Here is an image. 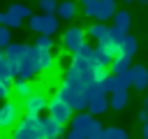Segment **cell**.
I'll return each mask as SVG.
<instances>
[{
  "label": "cell",
  "mask_w": 148,
  "mask_h": 139,
  "mask_svg": "<svg viewBox=\"0 0 148 139\" xmlns=\"http://www.w3.org/2000/svg\"><path fill=\"white\" fill-rule=\"evenodd\" d=\"M37 67L39 72H46L53 67V53L51 49H37Z\"/></svg>",
  "instance_id": "cell-18"
},
{
  "label": "cell",
  "mask_w": 148,
  "mask_h": 139,
  "mask_svg": "<svg viewBox=\"0 0 148 139\" xmlns=\"http://www.w3.org/2000/svg\"><path fill=\"white\" fill-rule=\"evenodd\" d=\"M39 127H42V137H46V139L65 137V130H62V125H60L56 118H51V116H46V118H39Z\"/></svg>",
  "instance_id": "cell-12"
},
{
  "label": "cell",
  "mask_w": 148,
  "mask_h": 139,
  "mask_svg": "<svg viewBox=\"0 0 148 139\" xmlns=\"http://www.w3.org/2000/svg\"><path fill=\"white\" fill-rule=\"evenodd\" d=\"M39 114H25L21 120H16L12 137L14 139H42V127H39Z\"/></svg>",
  "instance_id": "cell-2"
},
{
  "label": "cell",
  "mask_w": 148,
  "mask_h": 139,
  "mask_svg": "<svg viewBox=\"0 0 148 139\" xmlns=\"http://www.w3.org/2000/svg\"><path fill=\"white\" fill-rule=\"evenodd\" d=\"M37 72H39V67H37V46L32 44V46H25V53L16 65V76L18 79H32V76H37Z\"/></svg>",
  "instance_id": "cell-3"
},
{
  "label": "cell",
  "mask_w": 148,
  "mask_h": 139,
  "mask_svg": "<svg viewBox=\"0 0 148 139\" xmlns=\"http://www.w3.org/2000/svg\"><path fill=\"white\" fill-rule=\"evenodd\" d=\"M88 2H90V0H81V5H88Z\"/></svg>",
  "instance_id": "cell-41"
},
{
  "label": "cell",
  "mask_w": 148,
  "mask_h": 139,
  "mask_svg": "<svg viewBox=\"0 0 148 139\" xmlns=\"http://www.w3.org/2000/svg\"><path fill=\"white\" fill-rule=\"evenodd\" d=\"M21 21H23V19H18L14 12H9V9L5 12V19H2V23H5L9 30H12V28H21Z\"/></svg>",
  "instance_id": "cell-28"
},
{
  "label": "cell",
  "mask_w": 148,
  "mask_h": 139,
  "mask_svg": "<svg viewBox=\"0 0 148 139\" xmlns=\"http://www.w3.org/2000/svg\"><path fill=\"white\" fill-rule=\"evenodd\" d=\"M58 19H62V21H69V19H74V14H76V5L72 2V0H62V2H58L56 5V12H53Z\"/></svg>",
  "instance_id": "cell-15"
},
{
  "label": "cell",
  "mask_w": 148,
  "mask_h": 139,
  "mask_svg": "<svg viewBox=\"0 0 148 139\" xmlns=\"http://www.w3.org/2000/svg\"><path fill=\"white\" fill-rule=\"evenodd\" d=\"M123 2H132V0H123Z\"/></svg>",
  "instance_id": "cell-43"
},
{
  "label": "cell",
  "mask_w": 148,
  "mask_h": 139,
  "mask_svg": "<svg viewBox=\"0 0 148 139\" xmlns=\"http://www.w3.org/2000/svg\"><path fill=\"white\" fill-rule=\"evenodd\" d=\"M83 39H86V28L74 25V28H67V30H65V35H62V46H65L67 53L74 56V53L79 51V46H81Z\"/></svg>",
  "instance_id": "cell-8"
},
{
  "label": "cell",
  "mask_w": 148,
  "mask_h": 139,
  "mask_svg": "<svg viewBox=\"0 0 148 139\" xmlns=\"http://www.w3.org/2000/svg\"><path fill=\"white\" fill-rule=\"evenodd\" d=\"M86 109H88V114H92V116H99V114H104L106 109H109V100H106V93H95L90 100H88V104H86Z\"/></svg>",
  "instance_id": "cell-14"
},
{
  "label": "cell",
  "mask_w": 148,
  "mask_h": 139,
  "mask_svg": "<svg viewBox=\"0 0 148 139\" xmlns=\"http://www.w3.org/2000/svg\"><path fill=\"white\" fill-rule=\"evenodd\" d=\"M16 120H18V104L9 102V97L2 100V104H0V127L7 130V127H12Z\"/></svg>",
  "instance_id": "cell-9"
},
{
  "label": "cell",
  "mask_w": 148,
  "mask_h": 139,
  "mask_svg": "<svg viewBox=\"0 0 148 139\" xmlns=\"http://www.w3.org/2000/svg\"><path fill=\"white\" fill-rule=\"evenodd\" d=\"M46 109H49V116L51 118H56L60 125H65V123H69V118H72V109L58 97V95H53L49 102H46Z\"/></svg>",
  "instance_id": "cell-7"
},
{
  "label": "cell",
  "mask_w": 148,
  "mask_h": 139,
  "mask_svg": "<svg viewBox=\"0 0 148 139\" xmlns=\"http://www.w3.org/2000/svg\"><path fill=\"white\" fill-rule=\"evenodd\" d=\"M12 42V35H9V28L5 23H0V49H5L7 44Z\"/></svg>",
  "instance_id": "cell-34"
},
{
  "label": "cell",
  "mask_w": 148,
  "mask_h": 139,
  "mask_svg": "<svg viewBox=\"0 0 148 139\" xmlns=\"http://www.w3.org/2000/svg\"><path fill=\"white\" fill-rule=\"evenodd\" d=\"M12 81H14V83H12V90H14V95H16V97H25L28 93H32L30 79H18V76H14Z\"/></svg>",
  "instance_id": "cell-21"
},
{
  "label": "cell",
  "mask_w": 148,
  "mask_h": 139,
  "mask_svg": "<svg viewBox=\"0 0 148 139\" xmlns=\"http://www.w3.org/2000/svg\"><path fill=\"white\" fill-rule=\"evenodd\" d=\"M139 2H141V5H146V2H148V0H139Z\"/></svg>",
  "instance_id": "cell-42"
},
{
  "label": "cell",
  "mask_w": 148,
  "mask_h": 139,
  "mask_svg": "<svg viewBox=\"0 0 148 139\" xmlns=\"http://www.w3.org/2000/svg\"><path fill=\"white\" fill-rule=\"evenodd\" d=\"M111 19H113V25H118L120 30H130V25H132V16H130V12L127 9H116L113 14H111Z\"/></svg>",
  "instance_id": "cell-17"
},
{
  "label": "cell",
  "mask_w": 148,
  "mask_h": 139,
  "mask_svg": "<svg viewBox=\"0 0 148 139\" xmlns=\"http://www.w3.org/2000/svg\"><path fill=\"white\" fill-rule=\"evenodd\" d=\"M9 95H12V88H9V83L0 81V100H7Z\"/></svg>",
  "instance_id": "cell-35"
},
{
  "label": "cell",
  "mask_w": 148,
  "mask_h": 139,
  "mask_svg": "<svg viewBox=\"0 0 148 139\" xmlns=\"http://www.w3.org/2000/svg\"><path fill=\"white\" fill-rule=\"evenodd\" d=\"M104 32H106V25H104V21H99V23H92L90 28H86V35H90L92 39H102L104 37Z\"/></svg>",
  "instance_id": "cell-27"
},
{
  "label": "cell",
  "mask_w": 148,
  "mask_h": 139,
  "mask_svg": "<svg viewBox=\"0 0 148 139\" xmlns=\"http://www.w3.org/2000/svg\"><path fill=\"white\" fill-rule=\"evenodd\" d=\"M113 81H116V88H118V90H127V88H130V83H132L130 70H125V72H118V74H113ZM116 88H113V90H116Z\"/></svg>",
  "instance_id": "cell-25"
},
{
  "label": "cell",
  "mask_w": 148,
  "mask_h": 139,
  "mask_svg": "<svg viewBox=\"0 0 148 139\" xmlns=\"http://www.w3.org/2000/svg\"><path fill=\"white\" fill-rule=\"evenodd\" d=\"M125 104H127V90H111V102H109V107L113 109V111H123L125 109Z\"/></svg>",
  "instance_id": "cell-22"
},
{
  "label": "cell",
  "mask_w": 148,
  "mask_h": 139,
  "mask_svg": "<svg viewBox=\"0 0 148 139\" xmlns=\"http://www.w3.org/2000/svg\"><path fill=\"white\" fill-rule=\"evenodd\" d=\"M74 56H81V58H86V60H92V46L83 39V42H81V46H79V51H76Z\"/></svg>",
  "instance_id": "cell-31"
},
{
  "label": "cell",
  "mask_w": 148,
  "mask_h": 139,
  "mask_svg": "<svg viewBox=\"0 0 148 139\" xmlns=\"http://www.w3.org/2000/svg\"><path fill=\"white\" fill-rule=\"evenodd\" d=\"M56 95H58V97H60V100H62V102H65L72 111H83V109H86V100L81 97V90L67 88V86L62 83V86L56 90Z\"/></svg>",
  "instance_id": "cell-6"
},
{
  "label": "cell",
  "mask_w": 148,
  "mask_h": 139,
  "mask_svg": "<svg viewBox=\"0 0 148 139\" xmlns=\"http://www.w3.org/2000/svg\"><path fill=\"white\" fill-rule=\"evenodd\" d=\"M130 76H132V83L136 90H146L148 88V70L143 65H130Z\"/></svg>",
  "instance_id": "cell-13"
},
{
  "label": "cell",
  "mask_w": 148,
  "mask_h": 139,
  "mask_svg": "<svg viewBox=\"0 0 148 139\" xmlns=\"http://www.w3.org/2000/svg\"><path fill=\"white\" fill-rule=\"evenodd\" d=\"M2 19H5V12H0V23H2Z\"/></svg>",
  "instance_id": "cell-39"
},
{
  "label": "cell",
  "mask_w": 148,
  "mask_h": 139,
  "mask_svg": "<svg viewBox=\"0 0 148 139\" xmlns=\"http://www.w3.org/2000/svg\"><path fill=\"white\" fill-rule=\"evenodd\" d=\"M136 49H139L136 37H134V35H125V37H123V42H120V53H125V56L134 58V56H136Z\"/></svg>",
  "instance_id": "cell-20"
},
{
  "label": "cell",
  "mask_w": 148,
  "mask_h": 139,
  "mask_svg": "<svg viewBox=\"0 0 148 139\" xmlns=\"http://www.w3.org/2000/svg\"><path fill=\"white\" fill-rule=\"evenodd\" d=\"M130 134H127V130H123V127H102V137L99 139H127Z\"/></svg>",
  "instance_id": "cell-24"
},
{
  "label": "cell",
  "mask_w": 148,
  "mask_h": 139,
  "mask_svg": "<svg viewBox=\"0 0 148 139\" xmlns=\"http://www.w3.org/2000/svg\"><path fill=\"white\" fill-rule=\"evenodd\" d=\"M25 46L28 44H14V42H9L7 46H5V60L9 63V67L14 70V76H16V65H18V60L23 58V53H25Z\"/></svg>",
  "instance_id": "cell-11"
},
{
  "label": "cell",
  "mask_w": 148,
  "mask_h": 139,
  "mask_svg": "<svg viewBox=\"0 0 148 139\" xmlns=\"http://www.w3.org/2000/svg\"><path fill=\"white\" fill-rule=\"evenodd\" d=\"M35 46H37V49H51V46H53V39H51V35H37V39H35Z\"/></svg>",
  "instance_id": "cell-32"
},
{
  "label": "cell",
  "mask_w": 148,
  "mask_h": 139,
  "mask_svg": "<svg viewBox=\"0 0 148 139\" xmlns=\"http://www.w3.org/2000/svg\"><path fill=\"white\" fill-rule=\"evenodd\" d=\"M0 137H5V130H2V127H0Z\"/></svg>",
  "instance_id": "cell-40"
},
{
  "label": "cell",
  "mask_w": 148,
  "mask_h": 139,
  "mask_svg": "<svg viewBox=\"0 0 148 139\" xmlns=\"http://www.w3.org/2000/svg\"><path fill=\"white\" fill-rule=\"evenodd\" d=\"M72 123V130L65 132V137L69 139H99L102 137V123L95 120L92 114H88L86 109L79 111L74 118H69Z\"/></svg>",
  "instance_id": "cell-1"
},
{
  "label": "cell",
  "mask_w": 148,
  "mask_h": 139,
  "mask_svg": "<svg viewBox=\"0 0 148 139\" xmlns=\"http://www.w3.org/2000/svg\"><path fill=\"white\" fill-rule=\"evenodd\" d=\"M12 79H14V70L9 67V63H7V60H5V56L0 53V81L12 83Z\"/></svg>",
  "instance_id": "cell-26"
},
{
  "label": "cell",
  "mask_w": 148,
  "mask_h": 139,
  "mask_svg": "<svg viewBox=\"0 0 148 139\" xmlns=\"http://www.w3.org/2000/svg\"><path fill=\"white\" fill-rule=\"evenodd\" d=\"M92 60H95V65H102V67H109L111 65V56H109V51L102 44L92 46Z\"/></svg>",
  "instance_id": "cell-23"
},
{
  "label": "cell",
  "mask_w": 148,
  "mask_h": 139,
  "mask_svg": "<svg viewBox=\"0 0 148 139\" xmlns=\"http://www.w3.org/2000/svg\"><path fill=\"white\" fill-rule=\"evenodd\" d=\"M46 102L49 100L42 93H28L23 97V109H25V114H42L46 109Z\"/></svg>",
  "instance_id": "cell-10"
},
{
  "label": "cell",
  "mask_w": 148,
  "mask_h": 139,
  "mask_svg": "<svg viewBox=\"0 0 148 139\" xmlns=\"http://www.w3.org/2000/svg\"><path fill=\"white\" fill-rule=\"evenodd\" d=\"M130 65H132V58L130 56H125V53H118L116 58H111V74H118V72H125V70H130Z\"/></svg>",
  "instance_id": "cell-19"
},
{
  "label": "cell",
  "mask_w": 148,
  "mask_h": 139,
  "mask_svg": "<svg viewBox=\"0 0 148 139\" xmlns=\"http://www.w3.org/2000/svg\"><path fill=\"white\" fill-rule=\"evenodd\" d=\"M28 25H30V30H35L39 35H53L58 30V16L56 14H30Z\"/></svg>",
  "instance_id": "cell-4"
},
{
  "label": "cell",
  "mask_w": 148,
  "mask_h": 139,
  "mask_svg": "<svg viewBox=\"0 0 148 139\" xmlns=\"http://www.w3.org/2000/svg\"><path fill=\"white\" fill-rule=\"evenodd\" d=\"M37 5H39V12H44V14L56 12V0H37Z\"/></svg>",
  "instance_id": "cell-33"
},
{
  "label": "cell",
  "mask_w": 148,
  "mask_h": 139,
  "mask_svg": "<svg viewBox=\"0 0 148 139\" xmlns=\"http://www.w3.org/2000/svg\"><path fill=\"white\" fill-rule=\"evenodd\" d=\"M83 7H86V12H83L86 16L97 19V21H109L111 14L116 12V0H90Z\"/></svg>",
  "instance_id": "cell-5"
},
{
  "label": "cell",
  "mask_w": 148,
  "mask_h": 139,
  "mask_svg": "<svg viewBox=\"0 0 148 139\" xmlns=\"http://www.w3.org/2000/svg\"><path fill=\"white\" fill-rule=\"evenodd\" d=\"M139 120H141V123L148 120V100L143 102V107H141V111H139Z\"/></svg>",
  "instance_id": "cell-36"
},
{
  "label": "cell",
  "mask_w": 148,
  "mask_h": 139,
  "mask_svg": "<svg viewBox=\"0 0 148 139\" xmlns=\"http://www.w3.org/2000/svg\"><path fill=\"white\" fill-rule=\"evenodd\" d=\"M60 65H62V67H69V65H72V53L65 51V53L60 56Z\"/></svg>",
  "instance_id": "cell-37"
},
{
  "label": "cell",
  "mask_w": 148,
  "mask_h": 139,
  "mask_svg": "<svg viewBox=\"0 0 148 139\" xmlns=\"http://www.w3.org/2000/svg\"><path fill=\"white\" fill-rule=\"evenodd\" d=\"M9 12H14L18 19H28V16L32 14V9H30L28 5H12V7H9Z\"/></svg>",
  "instance_id": "cell-29"
},
{
  "label": "cell",
  "mask_w": 148,
  "mask_h": 139,
  "mask_svg": "<svg viewBox=\"0 0 148 139\" xmlns=\"http://www.w3.org/2000/svg\"><path fill=\"white\" fill-rule=\"evenodd\" d=\"M141 137L148 139V123H143V127H141Z\"/></svg>",
  "instance_id": "cell-38"
},
{
  "label": "cell",
  "mask_w": 148,
  "mask_h": 139,
  "mask_svg": "<svg viewBox=\"0 0 148 139\" xmlns=\"http://www.w3.org/2000/svg\"><path fill=\"white\" fill-rule=\"evenodd\" d=\"M62 83H65L67 88H74V90H81V88H83V81H81L79 72H76L72 65L65 70V74H62Z\"/></svg>",
  "instance_id": "cell-16"
},
{
  "label": "cell",
  "mask_w": 148,
  "mask_h": 139,
  "mask_svg": "<svg viewBox=\"0 0 148 139\" xmlns=\"http://www.w3.org/2000/svg\"><path fill=\"white\" fill-rule=\"evenodd\" d=\"M97 83H99V90H102V93H111V90L116 88V81H113V74H106V76H104L102 81H97Z\"/></svg>",
  "instance_id": "cell-30"
}]
</instances>
